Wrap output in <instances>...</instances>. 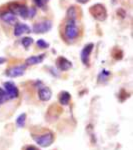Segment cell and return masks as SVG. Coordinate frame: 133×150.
Here are the masks:
<instances>
[{"label": "cell", "instance_id": "22", "mask_svg": "<svg viewBox=\"0 0 133 150\" xmlns=\"http://www.w3.org/2000/svg\"><path fill=\"white\" fill-rule=\"evenodd\" d=\"M25 150H39V149H38L37 147L31 146V145H30V146H27V147H26V149H25Z\"/></svg>", "mask_w": 133, "mask_h": 150}, {"label": "cell", "instance_id": "18", "mask_svg": "<svg viewBox=\"0 0 133 150\" xmlns=\"http://www.w3.org/2000/svg\"><path fill=\"white\" fill-rule=\"evenodd\" d=\"M21 43L25 48H29V46L33 43V39L31 37H23V39L21 40Z\"/></svg>", "mask_w": 133, "mask_h": 150}, {"label": "cell", "instance_id": "4", "mask_svg": "<svg viewBox=\"0 0 133 150\" xmlns=\"http://www.w3.org/2000/svg\"><path fill=\"white\" fill-rule=\"evenodd\" d=\"M52 28V21L51 20H43L41 22H37L33 25L32 30L34 33H39V34H43L46 33L50 29Z\"/></svg>", "mask_w": 133, "mask_h": 150}, {"label": "cell", "instance_id": "1", "mask_svg": "<svg viewBox=\"0 0 133 150\" xmlns=\"http://www.w3.org/2000/svg\"><path fill=\"white\" fill-rule=\"evenodd\" d=\"M32 138L40 147H49L54 142V134L51 131H45L42 134H32Z\"/></svg>", "mask_w": 133, "mask_h": 150}, {"label": "cell", "instance_id": "23", "mask_svg": "<svg viewBox=\"0 0 133 150\" xmlns=\"http://www.w3.org/2000/svg\"><path fill=\"white\" fill-rule=\"evenodd\" d=\"M6 61H7L6 58H4V57H0V65H1V64H4Z\"/></svg>", "mask_w": 133, "mask_h": 150}, {"label": "cell", "instance_id": "3", "mask_svg": "<svg viewBox=\"0 0 133 150\" xmlns=\"http://www.w3.org/2000/svg\"><path fill=\"white\" fill-rule=\"evenodd\" d=\"M89 12L90 14L93 16L94 19H96L97 21H104L106 18H107V11H106V8L103 4L101 3H97L94 4L90 7L89 9Z\"/></svg>", "mask_w": 133, "mask_h": 150}, {"label": "cell", "instance_id": "24", "mask_svg": "<svg viewBox=\"0 0 133 150\" xmlns=\"http://www.w3.org/2000/svg\"><path fill=\"white\" fill-rule=\"evenodd\" d=\"M76 1L78 2V3H80V4H86L89 0H76Z\"/></svg>", "mask_w": 133, "mask_h": 150}, {"label": "cell", "instance_id": "10", "mask_svg": "<svg viewBox=\"0 0 133 150\" xmlns=\"http://www.w3.org/2000/svg\"><path fill=\"white\" fill-rule=\"evenodd\" d=\"M30 32H31V28L26 25V24L18 23L14 27V35L15 36H21L24 33H30Z\"/></svg>", "mask_w": 133, "mask_h": 150}, {"label": "cell", "instance_id": "20", "mask_svg": "<svg viewBox=\"0 0 133 150\" xmlns=\"http://www.w3.org/2000/svg\"><path fill=\"white\" fill-rule=\"evenodd\" d=\"M36 14V9L31 7V8H28V17L29 18H33Z\"/></svg>", "mask_w": 133, "mask_h": 150}, {"label": "cell", "instance_id": "11", "mask_svg": "<svg viewBox=\"0 0 133 150\" xmlns=\"http://www.w3.org/2000/svg\"><path fill=\"white\" fill-rule=\"evenodd\" d=\"M1 19L5 23L9 24V25H15L16 23V15L12 13L11 11H6L1 14Z\"/></svg>", "mask_w": 133, "mask_h": 150}, {"label": "cell", "instance_id": "8", "mask_svg": "<svg viewBox=\"0 0 133 150\" xmlns=\"http://www.w3.org/2000/svg\"><path fill=\"white\" fill-rule=\"evenodd\" d=\"M56 66L60 71H68L72 67V62L69 61L67 58L63 56H60L56 60Z\"/></svg>", "mask_w": 133, "mask_h": 150}, {"label": "cell", "instance_id": "12", "mask_svg": "<svg viewBox=\"0 0 133 150\" xmlns=\"http://www.w3.org/2000/svg\"><path fill=\"white\" fill-rule=\"evenodd\" d=\"M45 57V54H40V55H35V56H30L25 60V65H36L39 64L43 61Z\"/></svg>", "mask_w": 133, "mask_h": 150}, {"label": "cell", "instance_id": "6", "mask_svg": "<svg viewBox=\"0 0 133 150\" xmlns=\"http://www.w3.org/2000/svg\"><path fill=\"white\" fill-rule=\"evenodd\" d=\"M26 70V65H18V66H13L8 70H6L5 75L11 78H16V77L22 76L25 73Z\"/></svg>", "mask_w": 133, "mask_h": 150}, {"label": "cell", "instance_id": "15", "mask_svg": "<svg viewBox=\"0 0 133 150\" xmlns=\"http://www.w3.org/2000/svg\"><path fill=\"white\" fill-rule=\"evenodd\" d=\"M110 75H111V73L109 71H107V70H102V71L100 72V74L98 75V82H100V83L105 82L106 80H108Z\"/></svg>", "mask_w": 133, "mask_h": 150}, {"label": "cell", "instance_id": "13", "mask_svg": "<svg viewBox=\"0 0 133 150\" xmlns=\"http://www.w3.org/2000/svg\"><path fill=\"white\" fill-rule=\"evenodd\" d=\"M70 100H71V95H70L69 92L67 91H61L58 95V101L61 105L66 106L70 103Z\"/></svg>", "mask_w": 133, "mask_h": 150}, {"label": "cell", "instance_id": "2", "mask_svg": "<svg viewBox=\"0 0 133 150\" xmlns=\"http://www.w3.org/2000/svg\"><path fill=\"white\" fill-rule=\"evenodd\" d=\"M79 35V28L77 26V22L74 20H67L66 26L64 29V36L67 40L72 41L76 39Z\"/></svg>", "mask_w": 133, "mask_h": 150}, {"label": "cell", "instance_id": "9", "mask_svg": "<svg viewBox=\"0 0 133 150\" xmlns=\"http://www.w3.org/2000/svg\"><path fill=\"white\" fill-rule=\"evenodd\" d=\"M38 97L41 101L43 102H46V101H49L52 97V91L49 87H41V88L38 90Z\"/></svg>", "mask_w": 133, "mask_h": 150}, {"label": "cell", "instance_id": "19", "mask_svg": "<svg viewBox=\"0 0 133 150\" xmlns=\"http://www.w3.org/2000/svg\"><path fill=\"white\" fill-rule=\"evenodd\" d=\"M36 44H37V46L41 48V49H47V48L49 47V43H47L44 39H38Z\"/></svg>", "mask_w": 133, "mask_h": 150}, {"label": "cell", "instance_id": "7", "mask_svg": "<svg viewBox=\"0 0 133 150\" xmlns=\"http://www.w3.org/2000/svg\"><path fill=\"white\" fill-rule=\"evenodd\" d=\"M93 48H94L93 43H89V44H86L83 49H82L80 56H81L82 63L84 65L89 64V58H90V54H91V52H92Z\"/></svg>", "mask_w": 133, "mask_h": 150}, {"label": "cell", "instance_id": "14", "mask_svg": "<svg viewBox=\"0 0 133 150\" xmlns=\"http://www.w3.org/2000/svg\"><path fill=\"white\" fill-rule=\"evenodd\" d=\"M77 15H78V13H77L76 7L75 6H70L69 8H68V10H67V12H66L67 20H74V21H76Z\"/></svg>", "mask_w": 133, "mask_h": 150}, {"label": "cell", "instance_id": "17", "mask_svg": "<svg viewBox=\"0 0 133 150\" xmlns=\"http://www.w3.org/2000/svg\"><path fill=\"white\" fill-rule=\"evenodd\" d=\"M7 100H9V97L7 95V93L5 92L3 88H0V104L5 103Z\"/></svg>", "mask_w": 133, "mask_h": 150}, {"label": "cell", "instance_id": "16", "mask_svg": "<svg viewBox=\"0 0 133 150\" xmlns=\"http://www.w3.org/2000/svg\"><path fill=\"white\" fill-rule=\"evenodd\" d=\"M25 122H26V114L25 113H21V114L16 118V125H17L19 128H22L24 127V125H25Z\"/></svg>", "mask_w": 133, "mask_h": 150}, {"label": "cell", "instance_id": "5", "mask_svg": "<svg viewBox=\"0 0 133 150\" xmlns=\"http://www.w3.org/2000/svg\"><path fill=\"white\" fill-rule=\"evenodd\" d=\"M3 89L5 90V92L8 95L9 99H15L18 98L19 96V90L16 87L15 84L11 81H7L3 83Z\"/></svg>", "mask_w": 133, "mask_h": 150}, {"label": "cell", "instance_id": "21", "mask_svg": "<svg viewBox=\"0 0 133 150\" xmlns=\"http://www.w3.org/2000/svg\"><path fill=\"white\" fill-rule=\"evenodd\" d=\"M34 2L36 3V5L39 7H43L44 6V0H34Z\"/></svg>", "mask_w": 133, "mask_h": 150}]
</instances>
